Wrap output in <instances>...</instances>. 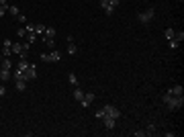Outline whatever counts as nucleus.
Returning a JSON list of instances; mask_svg holds the SVG:
<instances>
[{
	"label": "nucleus",
	"mask_w": 184,
	"mask_h": 137,
	"mask_svg": "<svg viewBox=\"0 0 184 137\" xmlns=\"http://www.w3.org/2000/svg\"><path fill=\"white\" fill-rule=\"evenodd\" d=\"M0 62H2V57H0Z\"/></svg>",
	"instance_id": "obj_35"
},
{
	"label": "nucleus",
	"mask_w": 184,
	"mask_h": 137,
	"mask_svg": "<svg viewBox=\"0 0 184 137\" xmlns=\"http://www.w3.org/2000/svg\"><path fill=\"white\" fill-rule=\"evenodd\" d=\"M102 121H104V127H106V129H115V119H110V117H104Z\"/></svg>",
	"instance_id": "obj_13"
},
{
	"label": "nucleus",
	"mask_w": 184,
	"mask_h": 137,
	"mask_svg": "<svg viewBox=\"0 0 184 137\" xmlns=\"http://www.w3.org/2000/svg\"><path fill=\"white\" fill-rule=\"evenodd\" d=\"M96 119H104V109L96 110Z\"/></svg>",
	"instance_id": "obj_29"
},
{
	"label": "nucleus",
	"mask_w": 184,
	"mask_h": 137,
	"mask_svg": "<svg viewBox=\"0 0 184 137\" xmlns=\"http://www.w3.org/2000/svg\"><path fill=\"white\" fill-rule=\"evenodd\" d=\"M6 13H10V14H14V16H16V14H19L20 10H19V6H10V4H8V8H6Z\"/></svg>",
	"instance_id": "obj_21"
},
{
	"label": "nucleus",
	"mask_w": 184,
	"mask_h": 137,
	"mask_svg": "<svg viewBox=\"0 0 184 137\" xmlns=\"http://www.w3.org/2000/svg\"><path fill=\"white\" fill-rule=\"evenodd\" d=\"M170 41H176L178 45H180V43L184 41V33L182 31H174V39H170Z\"/></svg>",
	"instance_id": "obj_12"
},
{
	"label": "nucleus",
	"mask_w": 184,
	"mask_h": 137,
	"mask_svg": "<svg viewBox=\"0 0 184 137\" xmlns=\"http://www.w3.org/2000/svg\"><path fill=\"white\" fill-rule=\"evenodd\" d=\"M153 16H156V8H147V10H141V13L137 14V21L147 25V23L153 21Z\"/></svg>",
	"instance_id": "obj_2"
},
{
	"label": "nucleus",
	"mask_w": 184,
	"mask_h": 137,
	"mask_svg": "<svg viewBox=\"0 0 184 137\" xmlns=\"http://www.w3.org/2000/svg\"><path fill=\"white\" fill-rule=\"evenodd\" d=\"M14 19H16V21H19V23H27V16H25V14H23V13H19V14H16V16H14Z\"/></svg>",
	"instance_id": "obj_25"
},
{
	"label": "nucleus",
	"mask_w": 184,
	"mask_h": 137,
	"mask_svg": "<svg viewBox=\"0 0 184 137\" xmlns=\"http://www.w3.org/2000/svg\"><path fill=\"white\" fill-rule=\"evenodd\" d=\"M0 70H13V62H10L8 57H4V59L0 62Z\"/></svg>",
	"instance_id": "obj_11"
},
{
	"label": "nucleus",
	"mask_w": 184,
	"mask_h": 137,
	"mask_svg": "<svg viewBox=\"0 0 184 137\" xmlns=\"http://www.w3.org/2000/svg\"><path fill=\"white\" fill-rule=\"evenodd\" d=\"M68 53H70V55H76V53H78V47H76V43H74V41H70V45H68Z\"/></svg>",
	"instance_id": "obj_17"
},
{
	"label": "nucleus",
	"mask_w": 184,
	"mask_h": 137,
	"mask_svg": "<svg viewBox=\"0 0 184 137\" xmlns=\"http://www.w3.org/2000/svg\"><path fill=\"white\" fill-rule=\"evenodd\" d=\"M6 14V6H0V16H4Z\"/></svg>",
	"instance_id": "obj_32"
},
{
	"label": "nucleus",
	"mask_w": 184,
	"mask_h": 137,
	"mask_svg": "<svg viewBox=\"0 0 184 137\" xmlns=\"http://www.w3.org/2000/svg\"><path fill=\"white\" fill-rule=\"evenodd\" d=\"M13 41H10V39H4V43H2V55H4V57H10V55H13Z\"/></svg>",
	"instance_id": "obj_7"
},
{
	"label": "nucleus",
	"mask_w": 184,
	"mask_h": 137,
	"mask_svg": "<svg viewBox=\"0 0 184 137\" xmlns=\"http://www.w3.org/2000/svg\"><path fill=\"white\" fill-rule=\"evenodd\" d=\"M162 100L166 103V106H168L170 110L182 109V104H184V98H182V96H174V94H168V92H164Z\"/></svg>",
	"instance_id": "obj_1"
},
{
	"label": "nucleus",
	"mask_w": 184,
	"mask_h": 137,
	"mask_svg": "<svg viewBox=\"0 0 184 137\" xmlns=\"http://www.w3.org/2000/svg\"><path fill=\"white\" fill-rule=\"evenodd\" d=\"M16 90L19 92H25L27 90V80H16Z\"/></svg>",
	"instance_id": "obj_14"
},
{
	"label": "nucleus",
	"mask_w": 184,
	"mask_h": 137,
	"mask_svg": "<svg viewBox=\"0 0 184 137\" xmlns=\"http://www.w3.org/2000/svg\"><path fill=\"white\" fill-rule=\"evenodd\" d=\"M27 41L31 43V45H33V43L37 41V33H27Z\"/></svg>",
	"instance_id": "obj_22"
},
{
	"label": "nucleus",
	"mask_w": 184,
	"mask_h": 137,
	"mask_svg": "<svg viewBox=\"0 0 184 137\" xmlns=\"http://www.w3.org/2000/svg\"><path fill=\"white\" fill-rule=\"evenodd\" d=\"M109 2H110V4H113V6L117 8V6H119V2H121V0H109Z\"/></svg>",
	"instance_id": "obj_31"
},
{
	"label": "nucleus",
	"mask_w": 184,
	"mask_h": 137,
	"mask_svg": "<svg viewBox=\"0 0 184 137\" xmlns=\"http://www.w3.org/2000/svg\"><path fill=\"white\" fill-rule=\"evenodd\" d=\"M74 98H76V100H78V103H80L82 98H84V92H82V90L78 88V86H76V88H74Z\"/></svg>",
	"instance_id": "obj_16"
},
{
	"label": "nucleus",
	"mask_w": 184,
	"mask_h": 137,
	"mask_svg": "<svg viewBox=\"0 0 184 137\" xmlns=\"http://www.w3.org/2000/svg\"><path fill=\"white\" fill-rule=\"evenodd\" d=\"M4 94H6V86H2V84H0V98H2Z\"/></svg>",
	"instance_id": "obj_30"
},
{
	"label": "nucleus",
	"mask_w": 184,
	"mask_h": 137,
	"mask_svg": "<svg viewBox=\"0 0 184 137\" xmlns=\"http://www.w3.org/2000/svg\"><path fill=\"white\" fill-rule=\"evenodd\" d=\"M174 31H176V29H166V31H164V35H166V39H168V41L174 39Z\"/></svg>",
	"instance_id": "obj_20"
},
{
	"label": "nucleus",
	"mask_w": 184,
	"mask_h": 137,
	"mask_svg": "<svg viewBox=\"0 0 184 137\" xmlns=\"http://www.w3.org/2000/svg\"><path fill=\"white\" fill-rule=\"evenodd\" d=\"M68 82L72 84V86H74V88H76V86H78V78H76V74H74V72H72V74L68 76Z\"/></svg>",
	"instance_id": "obj_19"
},
{
	"label": "nucleus",
	"mask_w": 184,
	"mask_h": 137,
	"mask_svg": "<svg viewBox=\"0 0 184 137\" xmlns=\"http://www.w3.org/2000/svg\"><path fill=\"white\" fill-rule=\"evenodd\" d=\"M0 6H6L8 8V0H0Z\"/></svg>",
	"instance_id": "obj_33"
},
{
	"label": "nucleus",
	"mask_w": 184,
	"mask_h": 137,
	"mask_svg": "<svg viewBox=\"0 0 184 137\" xmlns=\"http://www.w3.org/2000/svg\"><path fill=\"white\" fill-rule=\"evenodd\" d=\"M98 4H100V8H102L106 14H113V13H115V6L110 4L109 0H98Z\"/></svg>",
	"instance_id": "obj_8"
},
{
	"label": "nucleus",
	"mask_w": 184,
	"mask_h": 137,
	"mask_svg": "<svg viewBox=\"0 0 184 137\" xmlns=\"http://www.w3.org/2000/svg\"><path fill=\"white\" fill-rule=\"evenodd\" d=\"M168 94H174V96H182L184 94V88L180 86V84H174L170 90H168Z\"/></svg>",
	"instance_id": "obj_9"
},
{
	"label": "nucleus",
	"mask_w": 184,
	"mask_h": 137,
	"mask_svg": "<svg viewBox=\"0 0 184 137\" xmlns=\"http://www.w3.org/2000/svg\"><path fill=\"white\" fill-rule=\"evenodd\" d=\"M178 2H184V0H178Z\"/></svg>",
	"instance_id": "obj_34"
},
{
	"label": "nucleus",
	"mask_w": 184,
	"mask_h": 137,
	"mask_svg": "<svg viewBox=\"0 0 184 137\" xmlns=\"http://www.w3.org/2000/svg\"><path fill=\"white\" fill-rule=\"evenodd\" d=\"M41 59H43V62H49V63H57L61 59V51L51 49L49 53H41Z\"/></svg>",
	"instance_id": "obj_3"
},
{
	"label": "nucleus",
	"mask_w": 184,
	"mask_h": 137,
	"mask_svg": "<svg viewBox=\"0 0 184 137\" xmlns=\"http://www.w3.org/2000/svg\"><path fill=\"white\" fill-rule=\"evenodd\" d=\"M27 35V29H16V37H25Z\"/></svg>",
	"instance_id": "obj_27"
},
{
	"label": "nucleus",
	"mask_w": 184,
	"mask_h": 137,
	"mask_svg": "<svg viewBox=\"0 0 184 137\" xmlns=\"http://www.w3.org/2000/svg\"><path fill=\"white\" fill-rule=\"evenodd\" d=\"M10 78V70H0V82H6Z\"/></svg>",
	"instance_id": "obj_15"
},
{
	"label": "nucleus",
	"mask_w": 184,
	"mask_h": 137,
	"mask_svg": "<svg viewBox=\"0 0 184 137\" xmlns=\"http://www.w3.org/2000/svg\"><path fill=\"white\" fill-rule=\"evenodd\" d=\"M102 109H104V117H110V119H115V121L121 117V110L117 109L115 104H104Z\"/></svg>",
	"instance_id": "obj_4"
},
{
	"label": "nucleus",
	"mask_w": 184,
	"mask_h": 137,
	"mask_svg": "<svg viewBox=\"0 0 184 137\" xmlns=\"http://www.w3.org/2000/svg\"><path fill=\"white\" fill-rule=\"evenodd\" d=\"M45 45H47L49 49H55V41L53 39H45Z\"/></svg>",
	"instance_id": "obj_26"
},
{
	"label": "nucleus",
	"mask_w": 184,
	"mask_h": 137,
	"mask_svg": "<svg viewBox=\"0 0 184 137\" xmlns=\"http://www.w3.org/2000/svg\"><path fill=\"white\" fill-rule=\"evenodd\" d=\"M55 33H57V31H55V27H45V33H43V37H45V39H53Z\"/></svg>",
	"instance_id": "obj_10"
},
{
	"label": "nucleus",
	"mask_w": 184,
	"mask_h": 137,
	"mask_svg": "<svg viewBox=\"0 0 184 137\" xmlns=\"http://www.w3.org/2000/svg\"><path fill=\"white\" fill-rule=\"evenodd\" d=\"M25 29H27V33H35V25L33 23H25Z\"/></svg>",
	"instance_id": "obj_24"
},
{
	"label": "nucleus",
	"mask_w": 184,
	"mask_h": 137,
	"mask_svg": "<svg viewBox=\"0 0 184 137\" xmlns=\"http://www.w3.org/2000/svg\"><path fill=\"white\" fill-rule=\"evenodd\" d=\"M23 76H25V80H27V82H29V80H35V78H37V68L31 63V66L23 72Z\"/></svg>",
	"instance_id": "obj_6"
},
{
	"label": "nucleus",
	"mask_w": 184,
	"mask_h": 137,
	"mask_svg": "<svg viewBox=\"0 0 184 137\" xmlns=\"http://www.w3.org/2000/svg\"><path fill=\"white\" fill-rule=\"evenodd\" d=\"M153 131H156V125H150V127H147V131H145V135H151Z\"/></svg>",
	"instance_id": "obj_28"
},
{
	"label": "nucleus",
	"mask_w": 184,
	"mask_h": 137,
	"mask_svg": "<svg viewBox=\"0 0 184 137\" xmlns=\"http://www.w3.org/2000/svg\"><path fill=\"white\" fill-rule=\"evenodd\" d=\"M94 98H96V96H94V92H86V94H84V98H82V100H80L82 109H88L90 104L94 103Z\"/></svg>",
	"instance_id": "obj_5"
},
{
	"label": "nucleus",
	"mask_w": 184,
	"mask_h": 137,
	"mask_svg": "<svg viewBox=\"0 0 184 137\" xmlns=\"http://www.w3.org/2000/svg\"><path fill=\"white\" fill-rule=\"evenodd\" d=\"M29 66H31V63H29V62H27V59H20V62H19V63H16V68H19V70H23V72H25V70H27V68H29Z\"/></svg>",
	"instance_id": "obj_18"
},
{
	"label": "nucleus",
	"mask_w": 184,
	"mask_h": 137,
	"mask_svg": "<svg viewBox=\"0 0 184 137\" xmlns=\"http://www.w3.org/2000/svg\"><path fill=\"white\" fill-rule=\"evenodd\" d=\"M35 33H45V25L37 23V25H35Z\"/></svg>",
	"instance_id": "obj_23"
}]
</instances>
